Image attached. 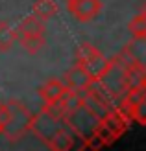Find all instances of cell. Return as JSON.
I'll list each match as a JSON object with an SVG mask.
<instances>
[{
  "mask_svg": "<svg viewBox=\"0 0 146 151\" xmlns=\"http://www.w3.org/2000/svg\"><path fill=\"white\" fill-rule=\"evenodd\" d=\"M61 127H63V120L50 114L46 109H41L37 114H32V122H30V133H33L39 140L44 144L56 134Z\"/></svg>",
  "mask_w": 146,
  "mask_h": 151,
  "instance_id": "obj_5",
  "label": "cell"
},
{
  "mask_svg": "<svg viewBox=\"0 0 146 151\" xmlns=\"http://www.w3.org/2000/svg\"><path fill=\"white\" fill-rule=\"evenodd\" d=\"M17 29V41L20 42V46L24 48L30 55H35L44 48L46 44V28H44V20L33 17V15H28L24 17Z\"/></svg>",
  "mask_w": 146,
  "mask_h": 151,
  "instance_id": "obj_3",
  "label": "cell"
},
{
  "mask_svg": "<svg viewBox=\"0 0 146 151\" xmlns=\"http://www.w3.org/2000/svg\"><path fill=\"white\" fill-rule=\"evenodd\" d=\"M17 42V29L9 20H0V52H9Z\"/></svg>",
  "mask_w": 146,
  "mask_h": 151,
  "instance_id": "obj_12",
  "label": "cell"
},
{
  "mask_svg": "<svg viewBox=\"0 0 146 151\" xmlns=\"http://www.w3.org/2000/svg\"><path fill=\"white\" fill-rule=\"evenodd\" d=\"M96 79L91 76L80 63H74L70 68L65 72V78H63V83L68 90L72 92H85L93 87V83Z\"/></svg>",
  "mask_w": 146,
  "mask_h": 151,
  "instance_id": "obj_7",
  "label": "cell"
},
{
  "mask_svg": "<svg viewBox=\"0 0 146 151\" xmlns=\"http://www.w3.org/2000/svg\"><path fill=\"white\" fill-rule=\"evenodd\" d=\"M128 124H129V122H128V120L120 114L117 109H111V111L107 112V114H105L102 120H100V125H102L104 129L109 133L115 140H117L118 137H122V134L126 133Z\"/></svg>",
  "mask_w": 146,
  "mask_h": 151,
  "instance_id": "obj_10",
  "label": "cell"
},
{
  "mask_svg": "<svg viewBox=\"0 0 146 151\" xmlns=\"http://www.w3.org/2000/svg\"><path fill=\"white\" fill-rule=\"evenodd\" d=\"M0 134H2V120H0Z\"/></svg>",
  "mask_w": 146,
  "mask_h": 151,
  "instance_id": "obj_16",
  "label": "cell"
},
{
  "mask_svg": "<svg viewBox=\"0 0 146 151\" xmlns=\"http://www.w3.org/2000/svg\"><path fill=\"white\" fill-rule=\"evenodd\" d=\"M65 2H67V4H68V2H72V0H65Z\"/></svg>",
  "mask_w": 146,
  "mask_h": 151,
  "instance_id": "obj_17",
  "label": "cell"
},
{
  "mask_svg": "<svg viewBox=\"0 0 146 151\" xmlns=\"http://www.w3.org/2000/svg\"><path fill=\"white\" fill-rule=\"evenodd\" d=\"M128 65L137 66L141 70H146V35L139 37H131L126 44L122 52L118 54Z\"/></svg>",
  "mask_w": 146,
  "mask_h": 151,
  "instance_id": "obj_6",
  "label": "cell"
},
{
  "mask_svg": "<svg viewBox=\"0 0 146 151\" xmlns=\"http://www.w3.org/2000/svg\"><path fill=\"white\" fill-rule=\"evenodd\" d=\"M37 94L43 100V105H52L63 100L68 94V88L65 87L63 79H46L37 88Z\"/></svg>",
  "mask_w": 146,
  "mask_h": 151,
  "instance_id": "obj_9",
  "label": "cell"
},
{
  "mask_svg": "<svg viewBox=\"0 0 146 151\" xmlns=\"http://www.w3.org/2000/svg\"><path fill=\"white\" fill-rule=\"evenodd\" d=\"M76 63H80L94 79H100L104 76V72L109 68L111 59H107L94 44L81 42L76 48Z\"/></svg>",
  "mask_w": 146,
  "mask_h": 151,
  "instance_id": "obj_4",
  "label": "cell"
},
{
  "mask_svg": "<svg viewBox=\"0 0 146 151\" xmlns=\"http://www.w3.org/2000/svg\"><path fill=\"white\" fill-rule=\"evenodd\" d=\"M74 140H76V134L63 124V127L46 142V146L50 149H56V151H68L74 147Z\"/></svg>",
  "mask_w": 146,
  "mask_h": 151,
  "instance_id": "obj_11",
  "label": "cell"
},
{
  "mask_svg": "<svg viewBox=\"0 0 146 151\" xmlns=\"http://www.w3.org/2000/svg\"><path fill=\"white\" fill-rule=\"evenodd\" d=\"M67 11L78 22H91L102 11V0H72L67 4Z\"/></svg>",
  "mask_w": 146,
  "mask_h": 151,
  "instance_id": "obj_8",
  "label": "cell"
},
{
  "mask_svg": "<svg viewBox=\"0 0 146 151\" xmlns=\"http://www.w3.org/2000/svg\"><path fill=\"white\" fill-rule=\"evenodd\" d=\"M142 7H144V9H146V2H144V6H142Z\"/></svg>",
  "mask_w": 146,
  "mask_h": 151,
  "instance_id": "obj_18",
  "label": "cell"
},
{
  "mask_svg": "<svg viewBox=\"0 0 146 151\" xmlns=\"http://www.w3.org/2000/svg\"><path fill=\"white\" fill-rule=\"evenodd\" d=\"M32 15L41 20H48L57 15V4L54 0H35L32 6Z\"/></svg>",
  "mask_w": 146,
  "mask_h": 151,
  "instance_id": "obj_13",
  "label": "cell"
},
{
  "mask_svg": "<svg viewBox=\"0 0 146 151\" xmlns=\"http://www.w3.org/2000/svg\"><path fill=\"white\" fill-rule=\"evenodd\" d=\"M142 100L146 101V87H144V92H142Z\"/></svg>",
  "mask_w": 146,
  "mask_h": 151,
  "instance_id": "obj_15",
  "label": "cell"
},
{
  "mask_svg": "<svg viewBox=\"0 0 146 151\" xmlns=\"http://www.w3.org/2000/svg\"><path fill=\"white\" fill-rule=\"evenodd\" d=\"M0 120H2V134L9 142H17L30 133L32 112L19 100H9L0 103Z\"/></svg>",
  "mask_w": 146,
  "mask_h": 151,
  "instance_id": "obj_1",
  "label": "cell"
},
{
  "mask_svg": "<svg viewBox=\"0 0 146 151\" xmlns=\"http://www.w3.org/2000/svg\"><path fill=\"white\" fill-rule=\"evenodd\" d=\"M61 120H63V124L76 134V138L87 140L96 133L102 118H100L94 111H91L87 105H83L80 101V103L72 105V107H68Z\"/></svg>",
  "mask_w": 146,
  "mask_h": 151,
  "instance_id": "obj_2",
  "label": "cell"
},
{
  "mask_svg": "<svg viewBox=\"0 0 146 151\" xmlns=\"http://www.w3.org/2000/svg\"><path fill=\"white\" fill-rule=\"evenodd\" d=\"M128 29H129V33H131V37L146 35V9H144V7L135 15L131 20H129Z\"/></svg>",
  "mask_w": 146,
  "mask_h": 151,
  "instance_id": "obj_14",
  "label": "cell"
}]
</instances>
